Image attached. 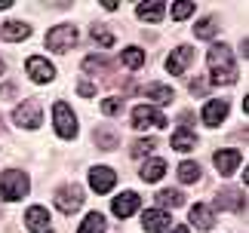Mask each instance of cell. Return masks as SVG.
<instances>
[{
	"label": "cell",
	"mask_w": 249,
	"mask_h": 233,
	"mask_svg": "<svg viewBox=\"0 0 249 233\" xmlns=\"http://www.w3.org/2000/svg\"><path fill=\"white\" fill-rule=\"evenodd\" d=\"M209 80L215 86H231L237 80V65H234V55L225 43H215L209 50Z\"/></svg>",
	"instance_id": "1"
},
{
	"label": "cell",
	"mask_w": 249,
	"mask_h": 233,
	"mask_svg": "<svg viewBox=\"0 0 249 233\" xmlns=\"http://www.w3.org/2000/svg\"><path fill=\"white\" fill-rule=\"evenodd\" d=\"M28 190H31V181L22 169H6L0 175V197L6 202H18L22 197H28Z\"/></svg>",
	"instance_id": "2"
},
{
	"label": "cell",
	"mask_w": 249,
	"mask_h": 233,
	"mask_svg": "<svg viewBox=\"0 0 249 233\" xmlns=\"http://www.w3.org/2000/svg\"><path fill=\"white\" fill-rule=\"evenodd\" d=\"M77 46V28L74 25H55L53 31H46V50L50 52H68Z\"/></svg>",
	"instance_id": "3"
},
{
	"label": "cell",
	"mask_w": 249,
	"mask_h": 233,
	"mask_svg": "<svg viewBox=\"0 0 249 233\" xmlns=\"http://www.w3.org/2000/svg\"><path fill=\"white\" fill-rule=\"evenodd\" d=\"M53 120H55V132H59V138H65V141L77 138V116H74V111L65 101H55Z\"/></svg>",
	"instance_id": "4"
},
{
	"label": "cell",
	"mask_w": 249,
	"mask_h": 233,
	"mask_svg": "<svg viewBox=\"0 0 249 233\" xmlns=\"http://www.w3.org/2000/svg\"><path fill=\"white\" fill-rule=\"evenodd\" d=\"M13 120H16V126H22V129H37V126H40V120H43L40 101H37V99L22 101V104L13 111Z\"/></svg>",
	"instance_id": "5"
},
{
	"label": "cell",
	"mask_w": 249,
	"mask_h": 233,
	"mask_svg": "<svg viewBox=\"0 0 249 233\" xmlns=\"http://www.w3.org/2000/svg\"><path fill=\"white\" fill-rule=\"evenodd\" d=\"M132 126L142 132V129H151V126H157V129H163L166 126V116L160 114L157 108H151V104H139V108H132Z\"/></svg>",
	"instance_id": "6"
},
{
	"label": "cell",
	"mask_w": 249,
	"mask_h": 233,
	"mask_svg": "<svg viewBox=\"0 0 249 233\" xmlns=\"http://www.w3.org/2000/svg\"><path fill=\"white\" fill-rule=\"evenodd\" d=\"M55 206H59L62 215H71V212H77L83 206V190L77 187V184H71V187H62L59 193H55Z\"/></svg>",
	"instance_id": "7"
},
{
	"label": "cell",
	"mask_w": 249,
	"mask_h": 233,
	"mask_svg": "<svg viewBox=\"0 0 249 233\" xmlns=\"http://www.w3.org/2000/svg\"><path fill=\"white\" fill-rule=\"evenodd\" d=\"M194 46H178V50H172L169 52V58H166V71L172 74V77H181L188 71V65L194 62Z\"/></svg>",
	"instance_id": "8"
},
{
	"label": "cell",
	"mask_w": 249,
	"mask_h": 233,
	"mask_svg": "<svg viewBox=\"0 0 249 233\" xmlns=\"http://www.w3.org/2000/svg\"><path fill=\"white\" fill-rule=\"evenodd\" d=\"M25 71H28V77H31L34 83H50L53 77H55V67L46 62L43 55H31L25 62Z\"/></svg>",
	"instance_id": "9"
},
{
	"label": "cell",
	"mask_w": 249,
	"mask_h": 233,
	"mask_svg": "<svg viewBox=\"0 0 249 233\" xmlns=\"http://www.w3.org/2000/svg\"><path fill=\"white\" fill-rule=\"evenodd\" d=\"M25 227L31 233H53V221H50V212L43 206H31L25 212Z\"/></svg>",
	"instance_id": "10"
},
{
	"label": "cell",
	"mask_w": 249,
	"mask_h": 233,
	"mask_svg": "<svg viewBox=\"0 0 249 233\" xmlns=\"http://www.w3.org/2000/svg\"><path fill=\"white\" fill-rule=\"evenodd\" d=\"M114 184H117V172H114L111 166H95V169H89V187L95 193H108Z\"/></svg>",
	"instance_id": "11"
},
{
	"label": "cell",
	"mask_w": 249,
	"mask_h": 233,
	"mask_svg": "<svg viewBox=\"0 0 249 233\" xmlns=\"http://www.w3.org/2000/svg\"><path fill=\"white\" fill-rule=\"evenodd\" d=\"M215 209H231V212H246V197L243 190H234V187H225L215 193Z\"/></svg>",
	"instance_id": "12"
},
{
	"label": "cell",
	"mask_w": 249,
	"mask_h": 233,
	"mask_svg": "<svg viewBox=\"0 0 249 233\" xmlns=\"http://www.w3.org/2000/svg\"><path fill=\"white\" fill-rule=\"evenodd\" d=\"M213 163H215V169L228 178V175H234L237 169H240V150H237V148L215 150V153H213Z\"/></svg>",
	"instance_id": "13"
},
{
	"label": "cell",
	"mask_w": 249,
	"mask_h": 233,
	"mask_svg": "<svg viewBox=\"0 0 249 233\" xmlns=\"http://www.w3.org/2000/svg\"><path fill=\"white\" fill-rule=\"evenodd\" d=\"M142 206V200H139V193H132V190H126V193H120V197H114V202H111V212L117 218H129L132 212H136Z\"/></svg>",
	"instance_id": "14"
},
{
	"label": "cell",
	"mask_w": 249,
	"mask_h": 233,
	"mask_svg": "<svg viewBox=\"0 0 249 233\" xmlns=\"http://www.w3.org/2000/svg\"><path fill=\"white\" fill-rule=\"evenodd\" d=\"M225 116H228V101H206V108H203V123L206 126H222L225 123Z\"/></svg>",
	"instance_id": "15"
},
{
	"label": "cell",
	"mask_w": 249,
	"mask_h": 233,
	"mask_svg": "<svg viewBox=\"0 0 249 233\" xmlns=\"http://www.w3.org/2000/svg\"><path fill=\"white\" fill-rule=\"evenodd\" d=\"M142 227H145L148 233H160V230L169 227V215L163 209H148L145 218H142Z\"/></svg>",
	"instance_id": "16"
},
{
	"label": "cell",
	"mask_w": 249,
	"mask_h": 233,
	"mask_svg": "<svg viewBox=\"0 0 249 233\" xmlns=\"http://www.w3.org/2000/svg\"><path fill=\"white\" fill-rule=\"evenodd\" d=\"M136 13H139V18L142 22H160V18H163V13H166V3L163 0H151V3H139L136 6Z\"/></svg>",
	"instance_id": "17"
},
{
	"label": "cell",
	"mask_w": 249,
	"mask_h": 233,
	"mask_svg": "<svg viewBox=\"0 0 249 233\" xmlns=\"http://www.w3.org/2000/svg\"><path fill=\"white\" fill-rule=\"evenodd\" d=\"M28 34H31V25H28V22H6L3 28H0V40H6V43L25 40Z\"/></svg>",
	"instance_id": "18"
},
{
	"label": "cell",
	"mask_w": 249,
	"mask_h": 233,
	"mask_svg": "<svg viewBox=\"0 0 249 233\" xmlns=\"http://www.w3.org/2000/svg\"><path fill=\"white\" fill-rule=\"evenodd\" d=\"M191 224L197 230H213L215 227V218H213V209L203 206V202H197L194 209H191Z\"/></svg>",
	"instance_id": "19"
},
{
	"label": "cell",
	"mask_w": 249,
	"mask_h": 233,
	"mask_svg": "<svg viewBox=\"0 0 249 233\" xmlns=\"http://www.w3.org/2000/svg\"><path fill=\"white\" fill-rule=\"evenodd\" d=\"M172 148L181 150V153H188V150H194L197 148V132H191L188 126H181V129L172 132Z\"/></svg>",
	"instance_id": "20"
},
{
	"label": "cell",
	"mask_w": 249,
	"mask_h": 233,
	"mask_svg": "<svg viewBox=\"0 0 249 233\" xmlns=\"http://www.w3.org/2000/svg\"><path fill=\"white\" fill-rule=\"evenodd\" d=\"M120 62L129 67V71H139L142 65H145V50H139V46H126V50L120 52Z\"/></svg>",
	"instance_id": "21"
},
{
	"label": "cell",
	"mask_w": 249,
	"mask_h": 233,
	"mask_svg": "<svg viewBox=\"0 0 249 233\" xmlns=\"http://www.w3.org/2000/svg\"><path fill=\"white\" fill-rule=\"evenodd\" d=\"M139 175H142V181H160L166 175V163L163 160H148Z\"/></svg>",
	"instance_id": "22"
},
{
	"label": "cell",
	"mask_w": 249,
	"mask_h": 233,
	"mask_svg": "<svg viewBox=\"0 0 249 233\" xmlns=\"http://www.w3.org/2000/svg\"><path fill=\"white\" fill-rule=\"evenodd\" d=\"M145 95L151 101H157V104H169L172 99H176V92L169 89V86H160V83H151V86H145Z\"/></svg>",
	"instance_id": "23"
},
{
	"label": "cell",
	"mask_w": 249,
	"mask_h": 233,
	"mask_svg": "<svg viewBox=\"0 0 249 233\" xmlns=\"http://www.w3.org/2000/svg\"><path fill=\"white\" fill-rule=\"evenodd\" d=\"M105 215H99V212H89V215L83 218V224H80V230L77 233H105Z\"/></svg>",
	"instance_id": "24"
},
{
	"label": "cell",
	"mask_w": 249,
	"mask_h": 233,
	"mask_svg": "<svg viewBox=\"0 0 249 233\" xmlns=\"http://www.w3.org/2000/svg\"><path fill=\"white\" fill-rule=\"evenodd\" d=\"M215 34H218V22H215V18H203V22L194 25V37H197V40H209V37H215Z\"/></svg>",
	"instance_id": "25"
},
{
	"label": "cell",
	"mask_w": 249,
	"mask_h": 233,
	"mask_svg": "<svg viewBox=\"0 0 249 233\" xmlns=\"http://www.w3.org/2000/svg\"><path fill=\"white\" fill-rule=\"evenodd\" d=\"M178 181H181V184L200 181V166H197V163H191V160H185V163L178 166Z\"/></svg>",
	"instance_id": "26"
},
{
	"label": "cell",
	"mask_w": 249,
	"mask_h": 233,
	"mask_svg": "<svg viewBox=\"0 0 249 233\" xmlns=\"http://www.w3.org/2000/svg\"><path fill=\"white\" fill-rule=\"evenodd\" d=\"M89 34H92V40L99 43V46H114V34L105 28L102 22H92V28H89Z\"/></svg>",
	"instance_id": "27"
},
{
	"label": "cell",
	"mask_w": 249,
	"mask_h": 233,
	"mask_svg": "<svg viewBox=\"0 0 249 233\" xmlns=\"http://www.w3.org/2000/svg\"><path fill=\"white\" fill-rule=\"evenodd\" d=\"M157 202H160L163 209H178L181 202H185V197H181L178 190H160V193H157Z\"/></svg>",
	"instance_id": "28"
},
{
	"label": "cell",
	"mask_w": 249,
	"mask_h": 233,
	"mask_svg": "<svg viewBox=\"0 0 249 233\" xmlns=\"http://www.w3.org/2000/svg\"><path fill=\"white\" fill-rule=\"evenodd\" d=\"M117 141H120L117 132H111V129H95V144H99L102 150H111Z\"/></svg>",
	"instance_id": "29"
},
{
	"label": "cell",
	"mask_w": 249,
	"mask_h": 233,
	"mask_svg": "<svg viewBox=\"0 0 249 233\" xmlns=\"http://www.w3.org/2000/svg\"><path fill=\"white\" fill-rule=\"evenodd\" d=\"M154 148H157V141H154V138H139L136 144H132V150H129V153H132L136 160H142V157H148V153L154 150Z\"/></svg>",
	"instance_id": "30"
},
{
	"label": "cell",
	"mask_w": 249,
	"mask_h": 233,
	"mask_svg": "<svg viewBox=\"0 0 249 233\" xmlns=\"http://www.w3.org/2000/svg\"><path fill=\"white\" fill-rule=\"evenodd\" d=\"M194 3H172V18H176V22H185L188 16H194Z\"/></svg>",
	"instance_id": "31"
},
{
	"label": "cell",
	"mask_w": 249,
	"mask_h": 233,
	"mask_svg": "<svg viewBox=\"0 0 249 233\" xmlns=\"http://www.w3.org/2000/svg\"><path fill=\"white\" fill-rule=\"evenodd\" d=\"M123 111V99H105L102 101V114L105 116H117Z\"/></svg>",
	"instance_id": "32"
},
{
	"label": "cell",
	"mask_w": 249,
	"mask_h": 233,
	"mask_svg": "<svg viewBox=\"0 0 249 233\" xmlns=\"http://www.w3.org/2000/svg\"><path fill=\"white\" fill-rule=\"evenodd\" d=\"M108 62H105V55H89V58H83V71L86 74H95V67H105Z\"/></svg>",
	"instance_id": "33"
},
{
	"label": "cell",
	"mask_w": 249,
	"mask_h": 233,
	"mask_svg": "<svg viewBox=\"0 0 249 233\" xmlns=\"http://www.w3.org/2000/svg\"><path fill=\"white\" fill-rule=\"evenodd\" d=\"M77 92L83 95V99H89V95H95V86H92V83H80V86H77Z\"/></svg>",
	"instance_id": "34"
},
{
	"label": "cell",
	"mask_w": 249,
	"mask_h": 233,
	"mask_svg": "<svg viewBox=\"0 0 249 233\" xmlns=\"http://www.w3.org/2000/svg\"><path fill=\"white\" fill-rule=\"evenodd\" d=\"M13 95H16V86H0V99H13Z\"/></svg>",
	"instance_id": "35"
},
{
	"label": "cell",
	"mask_w": 249,
	"mask_h": 233,
	"mask_svg": "<svg viewBox=\"0 0 249 233\" xmlns=\"http://www.w3.org/2000/svg\"><path fill=\"white\" fill-rule=\"evenodd\" d=\"M191 92L203 95V92H206V83H203V80H194V83H191Z\"/></svg>",
	"instance_id": "36"
},
{
	"label": "cell",
	"mask_w": 249,
	"mask_h": 233,
	"mask_svg": "<svg viewBox=\"0 0 249 233\" xmlns=\"http://www.w3.org/2000/svg\"><path fill=\"white\" fill-rule=\"evenodd\" d=\"M172 233H188V227H172Z\"/></svg>",
	"instance_id": "37"
},
{
	"label": "cell",
	"mask_w": 249,
	"mask_h": 233,
	"mask_svg": "<svg viewBox=\"0 0 249 233\" xmlns=\"http://www.w3.org/2000/svg\"><path fill=\"white\" fill-rule=\"evenodd\" d=\"M6 71V65H3V58H0V74H3Z\"/></svg>",
	"instance_id": "38"
}]
</instances>
